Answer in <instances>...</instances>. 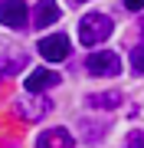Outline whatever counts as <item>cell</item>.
<instances>
[{
	"label": "cell",
	"mask_w": 144,
	"mask_h": 148,
	"mask_svg": "<svg viewBox=\"0 0 144 148\" xmlns=\"http://www.w3.org/2000/svg\"><path fill=\"white\" fill-rule=\"evenodd\" d=\"M112 30H115V23H112V16H105V13H85L79 20L82 46H98V43H105L112 36Z\"/></svg>",
	"instance_id": "obj_1"
},
{
	"label": "cell",
	"mask_w": 144,
	"mask_h": 148,
	"mask_svg": "<svg viewBox=\"0 0 144 148\" xmlns=\"http://www.w3.org/2000/svg\"><path fill=\"white\" fill-rule=\"evenodd\" d=\"M124 7L128 10H144V0H124Z\"/></svg>",
	"instance_id": "obj_13"
},
{
	"label": "cell",
	"mask_w": 144,
	"mask_h": 148,
	"mask_svg": "<svg viewBox=\"0 0 144 148\" xmlns=\"http://www.w3.org/2000/svg\"><path fill=\"white\" fill-rule=\"evenodd\" d=\"M49 109H53V106H49V99H46V95H39V92H30V99H16V112H20V119H26V122L43 119Z\"/></svg>",
	"instance_id": "obj_4"
},
{
	"label": "cell",
	"mask_w": 144,
	"mask_h": 148,
	"mask_svg": "<svg viewBox=\"0 0 144 148\" xmlns=\"http://www.w3.org/2000/svg\"><path fill=\"white\" fill-rule=\"evenodd\" d=\"M59 82L62 79H59V73H53V69H33L26 76V92H46V89H53Z\"/></svg>",
	"instance_id": "obj_6"
},
{
	"label": "cell",
	"mask_w": 144,
	"mask_h": 148,
	"mask_svg": "<svg viewBox=\"0 0 144 148\" xmlns=\"http://www.w3.org/2000/svg\"><path fill=\"white\" fill-rule=\"evenodd\" d=\"M121 148H144V135H141V132H131L128 138H124Z\"/></svg>",
	"instance_id": "obj_12"
},
{
	"label": "cell",
	"mask_w": 144,
	"mask_h": 148,
	"mask_svg": "<svg viewBox=\"0 0 144 148\" xmlns=\"http://www.w3.org/2000/svg\"><path fill=\"white\" fill-rule=\"evenodd\" d=\"M26 3L23 0H3L0 3V23L3 27H13V30H20L23 23H26Z\"/></svg>",
	"instance_id": "obj_5"
},
{
	"label": "cell",
	"mask_w": 144,
	"mask_h": 148,
	"mask_svg": "<svg viewBox=\"0 0 144 148\" xmlns=\"http://www.w3.org/2000/svg\"><path fill=\"white\" fill-rule=\"evenodd\" d=\"M72 145H75V138L66 128H46L36 138V148H72Z\"/></svg>",
	"instance_id": "obj_8"
},
{
	"label": "cell",
	"mask_w": 144,
	"mask_h": 148,
	"mask_svg": "<svg viewBox=\"0 0 144 148\" xmlns=\"http://www.w3.org/2000/svg\"><path fill=\"white\" fill-rule=\"evenodd\" d=\"M131 69L134 73H144V43H138L131 49Z\"/></svg>",
	"instance_id": "obj_11"
},
{
	"label": "cell",
	"mask_w": 144,
	"mask_h": 148,
	"mask_svg": "<svg viewBox=\"0 0 144 148\" xmlns=\"http://www.w3.org/2000/svg\"><path fill=\"white\" fill-rule=\"evenodd\" d=\"M39 56L49 59V63H62V59H69V40H66L62 33L43 36V40H39Z\"/></svg>",
	"instance_id": "obj_3"
},
{
	"label": "cell",
	"mask_w": 144,
	"mask_h": 148,
	"mask_svg": "<svg viewBox=\"0 0 144 148\" xmlns=\"http://www.w3.org/2000/svg\"><path fill=\"white\" fill-rule=\"evenodd\" d=\"M85 69L92 76H118L121 73V59H118V53H112V49H98V53H92L85 59Z\"/></svg>",
	"instance_id": "obj_2"
},
{
	"label": "cell",
	"mask_w": 144,
	"mask_h": 148,
	"mask_svg": "<svg viewBox=\"0 0 144 148\" xmlns=\"http://www.w3.org/2000/svg\"><path fill=\"white\" fill-rule=\"evenodd\" d=\"M85 102H89V109H118L121 106V92H95Z\"/></svg>",
	"instance_id": "obj_9"
},
{
	"label": "cell",
	"mask_w": 144,
	"mask_h": 148,
	"mask_svg": "<svg viewBox=\"0 0 144 148\" xmlns=\"http://www.w3.org/2000/svg\"><path fill=\"white\" fill-rule=\"evenodd\" d=\"M59 3L56 0H39L36 3V10H33V23H36V30H46V27H53V23L59 20Z\"/></svg>",
	"instance_id": "obj_7"
},
{
	"label": "cell",
	"mask_w": 144,
	"mask_h": 148,
	"mask_svg": "<svg viewBox=\"0 0 144 148\" xmlns=\"http://www.w3.org/2000/svg\"><path fill=\"white\" fill-rule=\"evenodd\" d=\"M141 33H144V20H141Z\"/></svg>",
	"instance_id": "obj_14"
},
{
	"label": "cell",
	"mask_w": 144,
	"mask_h": 148,
	"mask_svg": "<svg viewBox=\"0 0 144 148\" xmlns=\"http://www.w3.org/2000/svg\"><path fill=\"white\" fill-rule=\"evenodd\" d=\"M79 3H85V0H79Z\"/></svg>",
	"instance_id": "obj_15"
},
{
	"label": "cell",
	"mask_w": 144,
	"mask_h": 148,
	"mask_svg": "<svg viewBox=\"0 0 144 148\" xmlns=\"http://www.w3.org/2000/svg\"><path fill=\"white\" fill-rule=\"evenodd\" d=\"M23 66H26V56H20V53H13V56H0V79H3V76L20 73Z\"/></svg>",
	"instance_id": "obj_10"
}]
</instances>
